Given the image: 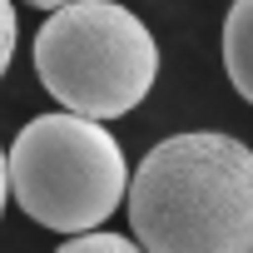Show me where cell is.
Listing matches in <instances>:
<instances>
[{
    "mask_svg": "<svg viewBox=\"0 0 253 253\" xmlns=\"http://www.w3.org/2000/svg\"><path fill=\"white\" fill-rule=\"evenodd\" d=\"M5 199H10V164H5V149H0V213H5Z\"/></svg>",
    "mask_w": 253,
    "mask_h": 253,
    "instance_id": "obj_7",
    "label": "cell"
},
{
    "mask_svg": "<svg viewBox=\"0 0 253 253\" xmlns=\"http://www.w3.org/2000/svg\"><path fill=\"white\" fill-rule=\"evenodd\" d=\"M129 228L144 253H253V149L213 129L159 139L129 174Z\"/></svg>",
    "mask_w": 253,
    "mask_h": 253,
    "instance_id": "obj_1",
    "label": "cell"
},
{
    "mask_svg": "<svg viewBox=\"0 0 253 253\" xmlns=\"http://www.w3.org/2000/svg\"><path fill=\"white\" fill-rule=\"evenodd\" d=\"M15 35H20V25H15V10L0 0V75L10 70V55H15Z\"/></svg>",
    "mask_w": 253,
    "mask_h": 253,
    "instance_id": "obj_6",
    "label": "cell"
},
{
    "mask_svg": "<svg viewBox=\"0 0 253 253\" xmlns=\"http://www.w3.org/2000/svg\"><path fill=\"white\" fill-rule=\"evenodd\" d=\"M55 253H144V248L134 238H119V233H84V238L60 243Z\"/></svg>",
    "mask_w": 253,
    "mask_h": 253,
    "instance_id": "obj_5",
    "label": "cell"
},
{
    "mask_svg": "<svg viewBox=\"0 0 253 253\" xmlns=\"http://www.w3.org/2000/svg\"><path fill=\"white\" fill-rule=\"evenodd\" d=\"M35 70L65 114L104 124L149 99L159 80V45L134 10L109 0H75L55 5L40 25Z\"/></svg>",
    "mask_w": 253,
    "mask_h": 253,
    "instance_id": "obj_2",
    "label": "cell"
},
{
    "mask_svg": "<svg viewBox=\"0 0 253 253\" xmlns=\"http://www.w3.org/2000/svg\"><path fill=\"white\" fill-rule=\"evenodd\" d=\"M223 70H228L233 89L253 104V0L228 5V20H223Z\"/></svg>",
    "mask_w": 253,
    "mask_h": 253,
    "instance_id": "obj_4",
    "label": "cell"
},
{
    "mask_svg": "<svg viewBox=\"0 0 253 253\" xmlns=\"http://www.w3.org/2000/svg\"><path fill=\"white\" fill-rule=\"evenodd\" d=\"M5 164L15 204L55 233L84 238L129 199V164L119 139L104 124L75 119L65 109L30 119Z\"/></svg>",
    "mask_w": 253,
    "mask_h": 253,
    "instance_id": "obj_3",
    "label": "cell"
}]
</instances>
